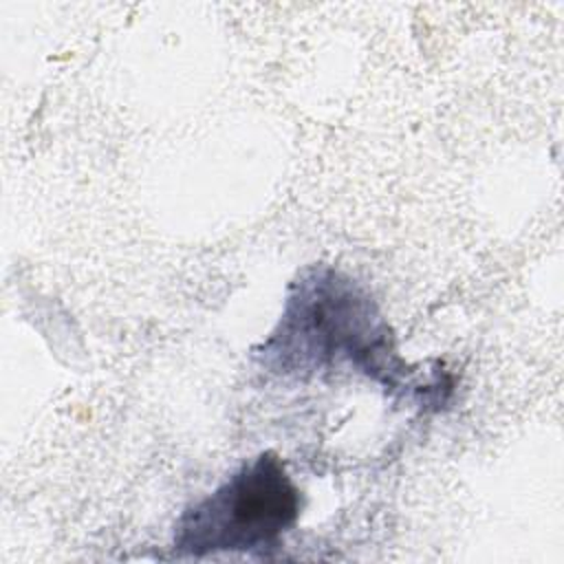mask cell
I'll use <instances>...</instances> for the list:
<instances>
[{"label": "cell", "instance_id": "1", "mask_svg": "<svg viewBox=\"0 0 564 564\" xmlns=\"http://www.w3.org/2000/svg\"><path fill=\"white\" fill-rule=\"evenodd\" d=\"M256 357L282 375H308L348 361L401 390H412L416 377L397 355L372 297L346 273L324 264L308 267L291 284L280 322L256 348Z\"/></svg>", "mask_w": 564, "mask_h": 564}, {"label": "cell", "instance_id": "2", "mask_svg": "<svg viewBox=\"0 0 564 564\" xmlns=\"http://www.w3.org/2000/svg\"><path fill=\"white\" fill-rule=\"evenodd\" d=\"M300 511L302 491L284 463L273 452H262L181 513L172 544L185 557L223 551L264 555L282 546Z\"/></svg>", "mask_w": 564, "mask_h": 564}]
</instances>
